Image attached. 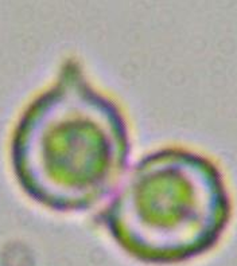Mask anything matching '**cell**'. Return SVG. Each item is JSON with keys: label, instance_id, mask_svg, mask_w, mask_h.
Listing matches in <instances>:
<instances>
[{"label": "cell", "instance_id": "7a4b0ae2", "mask_svg": "<svg viewBox=\"0 0 237 266\" xmlns=\"http://www.w3.org/2000/svg\"><path fill=\"white\" fill-rule=\"evenodd\" d=\"M232 217L218 164L201 152L166 146L127 169L96 223L133 260L169 266L216 249Z\"/></svg>", "mask_w": 237, "mask_h": 266}, {"label": "cell", "instance_id": "6da1fadb", "mask_svg": "<svg viewBox=\"0 0 237 266\" xmlns=\"http://www.w3.org/2000/svg\"><path fill=\"white\" fill-rule=\"evenodd\" d=\"M10 156L31 200L55 213H85L109 198L127 172L130 126L116 101L70 58L23 110Z\"/></svg>", "mask_w": 237, "mask_h": 266}]
</instances>
